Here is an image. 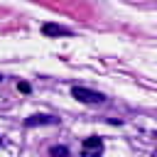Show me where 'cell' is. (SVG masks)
<instances>
[{
  "mask_svg": "<svg viewBox=\"0 0 157 157\" xmlns=\"http://www.w3.org/2000/svg\"><path fill=\"white\" fill-rule=\"evenodd\" d=\"M0 81H2V74H0Z\"/></svg>",
  "mask_w": 157,
  "mask_h": 157,
  "instance_id": "cell-7",
  "label": "cell"
},
{
  "mask_svg": "<svg viewBox=\"0 0 157 157\" xmlns=\"http://www.w3.org/2000/svg\"><path fill=\"white\" fill-rule=\"evenodd\" d=\"M17 88H20V91H22V93H29V91H32V88H29V83H27V81H20V83H17Z\"/></svg>",
  "mask_w": 157,
  "mask_h": 157,
  "instance_id": "cell-6",
  "label": "cell"
},
{
  "mask_svg": "<svg viewBox=\"0 0 157 157\" xmlns=\"http://www.w3.org/2000/svg\"><path fill=\"white\" fill-rule=\"evenodd\" d=\"M0 145H2V137H0Z\"/></svg>",
  "mask_w": 157,
  "mask_h": 157,
  "instance_id": "cell-8",
  "label": "cell"
},
{
  "mask_svg": "<svg viewBox=\"0 0 157 157\" xmlns=\"http://www.w3.org/2000/svg\"><path fill=\"white\" fill-rule=\"evenodd\" d=\"M42 34L44 37H69V34H74L69 27H64V25H56V22H44L42 25Z\"/></svg>",
  "mask_w": 157,
  "mask_h": 157,
  "instance_id": "cell-3",
  "label": "cell"
},
{
  "mask_svg": "<svg viewBox=\"0 0 157 157\" xmlns=\"http://www.w3.org/2000/svg\"><path fill=\"white\" fill-rule=\"evenodd\" d=\"M71 96L81 103H103L105 96L101 91H93V88H86V86H74L71 88Z\"/></svg>",
  "mask_w": 157,
  "mask_h": 157,
  "instance_id": "cell-1",
  "label": "cell"
},
{
  "mask_svg": "<svg viewBox=\"0 0 157 157\" xmlns=\"http://www.w3.org/2000/svg\"><path fill=\"white\" fill-rule=\"evenodd\" d=\"M25 125H27V128H37V125H59V118L44 115V113H34V115L25 118Z\"/></svg>",
  "mask_w": 157,
  "mask_h": 157,
  "instance_id": "cell-4",
  "label": "cell"
},
{
  "mask_svg": "<svg viewBox=\"0 0 157 157\" xmlns=\"http://www.w3.org/2000/svg\"><path fill=\"white\" fill-rule=\"evenodd\" d=\"M101 152H103V140H101V137L91 135V137H86V140L81 142V155H83V157H98Z\"/></svg>",
  "mask_w": 157,
  "mask_h": 157,
  "instance_id": "cell-2",
  "label": "cell"
},
{
  "mask_svg": "<svg viewBox=\"0 0 157 157\" xmlns=\"http://www.w3.org/2000/svg\"><path fill=\"white\" fill-rule=\"evenodd\" d=\"M69 147L66 145H52L49 147V157H69Z\"/></svg>",
  "mask_w": 157,
  "mask_h": 157,
  "instance_id": "cell-5",
  "label": "cell"
}]
</instances>
